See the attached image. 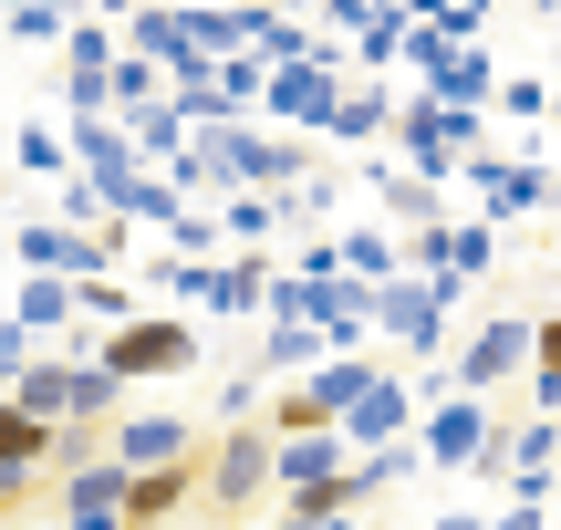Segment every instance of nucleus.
<instances>
[{
	"label": "nucleus",
	"mask_w": 561,
	"mask_h": 530,
	"mask_svg": "<svg viewBox=\"0 0 561 530\" xmlns=\"http://www.w3.org/2000/svg\"><path fill=\"white\" fill-rule=\"evenodd\" d=\"M178 365H187V333H178V323H125L115 354H104L115 385H125V375H178Z\"/></svg>",
	"instance_id": "f257e3e1"
},
{
	"label": "nucleus",
	"mask_w": 561,
	"mask_h": 530,
	"mask_svg": "<svg viewBox=\"0 0 561 530\" xmlns=\"http://www.w3.org/2000/svg\"><path fill=\"white\" fill-rule=\"evenodd\" d=\"M261 479H271V448H261V437H229V448H219V479H208V489H219V510H240Z\"/></svg>",
	"instance_id": "f03ea898"
},
{
	"label": "nucleus",
	"mask_w": 561,
	"mask_h": 530,
	"mask_svg": "<svg viewBox=\"0 0 561 530\" xmlns=\"http://www.w3.org/2000/svg\"><path fill=\"white\" fill-rule=\"evenodd\" d=\"M125 469H187V427L136 416V427H125Z\"/></svg>",
	"instance_id": "7ed1b4c3"
}]
</instances>
